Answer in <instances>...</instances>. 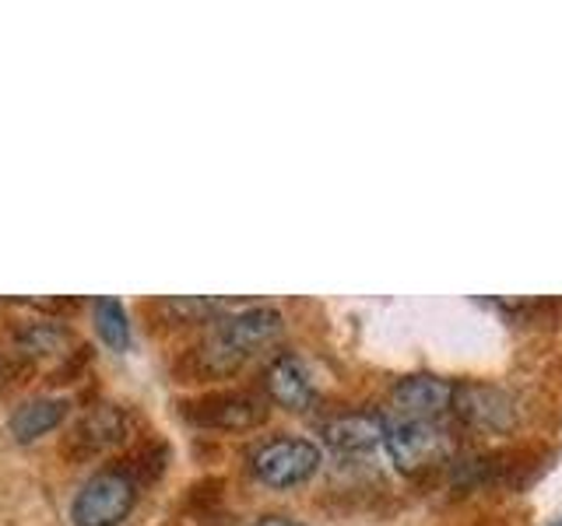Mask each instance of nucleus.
Returning a JSON list of instances; mask_svg holds the SVG:
<instances>
[{
  "label": "nucleus",
  "mask_w": 562,
  "mask_h": 526,
  "mask_svg": "<svg viewBox=\"0 0 562 526\" xmlns=\"http://www.w3.org/2000/svg\"><path fill=\"white\" fill-rule=\"evenodd\" d=\"M281 330H285V320H281V312L271 306H250L233 316H218L207 338L180 362L176 376H183V382L187 376L190 379L233 376L260 347L274 344L281 338Z\"/></svg>",
  "instance_id": "nucleus-1"
},
{
  "label": "nucleus",
  "mask_w": 562,
  "mask_h": 526,
  "mask_svg": "<svg viewBox=\"0 0 562 526\" xmlns=\"http://www.w3.org/2000/svg\"><path fill=\"white\" fill-rule=\"evenodd\" d=\"M180 414L187 425L207 432H250L268 421L271 408L257 393L246 390H215L204 397H193L180 403Z\"/></svg>",
  "instance_id": "nucleus-2"
},
{
  "label": "nucleus",
  "mask_w": 562,
  "mask_h": 526,
  "mask_svg": "<svg viewBox=\"0 0 562 526\" xmlns=\"http://www.w3.org/2000/svg\"><path fill=\"white\" fill-rule=\"evenodd\" d=\"M321 464H324V456L310 438H271V443L257 446L250 456L257 481L278 491L306 484L313 473L321 470Z\"/></svg>",
  "instance_id": "nucleus-3"
},
{
  "label": "nucleus",
  "mask_w": 562,
  "mask_h": 526,
  "mask_svg": "<svg viewBox=\"0 0 562 526\" xmlns=\"http://www.w3.org/2000/svg\"><path fill=\"white\" fill-rule=\"evenodd\" d=\"M137 505V488L120 470H102L92 481H85L70 502L75 526H120Z\"/></svg>",
  "instance_id": "nucleus-4"
},
{
  "label": "nucleus",
  "mask_w": 562,
  "mask_h": 526,
  "mask_svg": "<svg viewBox=\"0 0 562 526\" xmlns=\"http://www.w3.org/2000/svg\"><path fill=\"white\" fill-rule=\"evenodd\" d=\"M383 446H386V456H391L397 470L415 473V470L429 467V464L439 460V456H443L447 438L432 425V421L401 418V421H394V425H386Z\"/></svg>",
  "instance_id": "nucleus-5"
},
{
  "label": "nucleus",
  "mask_w": 562,
  "mask_h": 526,
  "mask_svg": "<svg viewBox=\"0 0 562 526\" xmlns=\"http://www.w3.org/2000/svg\"><path fill=\"white\" fill-rule=\"evenodd\" d=\"M131 432V418L123 408H116V403H95L92 411L81 414V421L75 425V432H70L67 438V453L75 456H95L102 449H110L116 443H123Z\"/></svg>",
  "instance_id": "nucleus-6"
},
{
  "label": "nucleus",
  "mask_w": 562,
  "mask_h": 526,
  "mask_svg": "<svg viewBox=\"0 0 562 526\" xmlns=\"http://www.w3.org/2000/svg\"><path fill=\"white\" fill-rule=\"evenodd\" d=\"M450 408L461 414L471 428H485V432H506L517 421L514 400H509L496 386H461L453 390Z\"/></svg>",
  "instance_id": "nucleus-7"
},
{
  "label": "nucleus",
  "mask_w": 562,
  "mask_h": 526,
  "mask_svg": "<svg viewBox=\"0 0 562 526\" xmlns=\"http://www.w3.org/2000/svg\"><path fill=\"white\" fill-rule=\"evenodd\" d=\"M394 408L401 418H408V421H432L439 418L443 411H450V403H453V386L447 379H439V376H408V379H401L394 386Z\"/></svg>",
  "instance_id": "nucleus-8"
},
{
  "label": "nucleus",
  "mask_w": 562,
  "mask_h": 526,
  "mask_svg": "<svg viewBox=\"0 0 562 526\" xmlns=\"http://www.w3.org/2000/svg\"><path fill=\"white\" fill-rule=\"evenodd\" d=\"M263 386H268V393L278 408H289V411H306L316 400L313 376L299 355H278L263 368Z\"/></svg>",
  "instance_id": "nucleus-9"
},
{
  "label": "nucleus",
  "mask_w": 562,
  "mask_h": 526,
  "mask_svg": "<svg viewBox=\"0 0 562 526\" xmlns=\"http://www.w3.org/2000/svg\"><path fill=\"white\" fill-rule=\"evenodd\" d=\"M386 435V421L380 414H341L324 425V438L330 449L338 453H373L376 446H383Z\"/></svg>",
  "instance_id": "nucleus-10"
},
{
  "label": "nucleus",
  "mask_w": 562,
  "mask_h": 526,
  "mask_svg": "<svg viewBox=\"0 0 562 526\" xmlns=\"http://www.w3.org/2000/svg\"><path fill=\"white\" fill-rule=\"evenodd\" d=\"M67 411H70L67 397H35V400H25L22 408L11 414V421H8L11 438H14V443H22V446L35 443L40 435L60 428Z\"/></svg>",
  "instance_id": "nucleus-11"
},
{
  "label": "nucleus",
  "mask_w": 562,
  "mask_h": 526,
  "mask_svg": "<svg viewBox=\"0 0 562 526\" xmlns=\"http://www.w3.org/2000/svg\"><path fill=\"white\" fill-rule=\"evenodd\" d=\"M166 464H169V446L151 438V443H140L137 449H131L113 470H120L134 488H145V484H155L158 478H162Z\"/></svg>",
  "instance_id": "nucleus-12"
},
{
  "label": "nucleus",
  "mask_w": 562,
  "mask_h": 526,
  "mask_svg": "<svg viewBox=\"0 0 562 526\" xmlns=\"http://www.w3.org/2000/svg\"><path fill=\"white\" fill-rule=\"evenodd\" d=\"M67 330L53 320H40V323H29L14 333V344L22 347V355L29 358H53V355H64L67 347Z\"/></svg>",
  "instance_id": "nucleus-13"
},
{
  "label": "nucleus",
  "mask_w": 562,
  "mask_h": 526,
  "mask_svg": "<svg viewBox=\"0 0 562 526\" xmlns=\"http://www.w3.org/2000/svg\"><path fill=\"white\" fill-rule=\"evenodd\" d=\"M95 333L110 351L131 347V316L116 298H99L95 302Z\"/></svg>",
  "instance_id": "nucleus-14"
},
{
  "label": "nucleus",
  "mask_w": 562,
  "mask_h": 526,
  "mask_svg": "<svg viewBox=\"0 0 562 526\" xmlns=\"http://www.w3.org/2000/svg\"><path fill=\"white\" fill-rule=\"evenodd\" d=\"M166 309L176 316V323H204L207 316H215L218 320V309H222V302L218 298H169L166 302Z\"/></svg>",
  "instance_id": "nucleus-15"
},
{
  "label": "nucleus",
  "mask_w": 562,
  "mask_h": 526,
  "mask_svg": "<svg viewBox=\"0 0 562 526\" xmlns=\"http://www.w3.org/2000/svg\"><path fill=\"white\" fill-rule=\"evenodd\" d=\"M218 499H222V481H211V478H207V481H201L198 488H193L190 505H193V508H201V505L207 508V505H215Z\"/></svg>",
  "instance_id": "nucleus-16"
},
{
  "label": "nucleus",
  "mask_w": 562,
  "mask_h": 526,
  "mask_svg": "<svg viewBox=\"0 0 562 526\" xmlns=\"http://www.w3.org/2000/svg\"><path fill=\"white\" fill-rule=\"evenodd\" d=\"M254 526H303V523H295V519H289V516H260Z\"/></svg>",
  "instance_id": "nucleus-17"
},
{
  "label": "nucleus",
  "mask_w": 562,
  "mask_h": 526,
  "mask_svg": "<svg viewBox=\"0 0 562 526\" xmlns=\"http://www.w3.org/2000/svg\"><path fill=\"white\" fill-rule=\"evenodd\" d=\"M0 376H4V362H0Z\"/></svg>",
  "instance_id": "nucleus-18"
},
{
  "label": "nucleus",
  "mask_w": 562,
  "mask_h": 526,
  "mask_svg": "<svg viewBox=\"0 0 562 526\" xmlns=\"http://www.w3.org/2000/svg\"><path fill=\"white\" fill-rule=\"evenodd\" d=\"M555 526H562V519H559V523H555Z\"/></svg>",
  "instance_id": "nucleus-19"
}]
</instances>
